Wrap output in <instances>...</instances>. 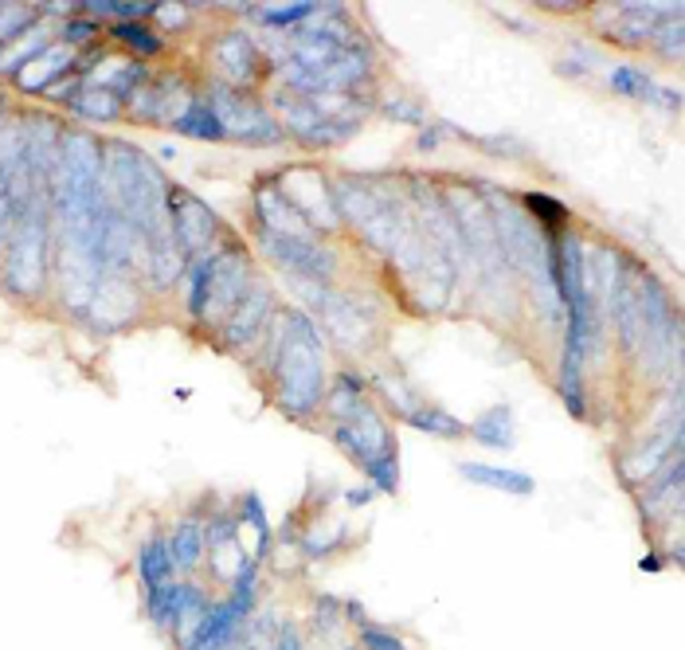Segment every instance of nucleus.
<instances>
[{
	"label": "nucleus",
	"mask_w": 685,
	"mask_h": 650,
	"mask_svg": "<svg viewBox=\"0 0 685 650\" xmlns=\"http://www.w3.org/2000/svg\"><path fill=\"white\" fill-rule=\"evenodd\" d=\"M283 338H278V353H274V368H278V403L294 420H306L321 408L326 400V373H321V338L313 330V321L301 310L283 313Z\"/></svg>",
	"instance_id": "obj_1"
},
{
	"label": "nucleus",
	"mask_w": 685,
	"mask_h": 650,
	"mask_svg": "<svg viewBox=\"0 0 685 650\" xmlns=\"http://www.w3.org/2000/svg\"><path fill=\"white\" fill-rule=\"evenodd\" d=\"M169 236H173L181 255H196L219 236L216 212L204 201L189 193V189H169Z\"/></svg>",
	"instance_id": "obj_2"
},
{
	"label": "nucleus",
	"mask_w": 685,
	"mask_h": 650,
	"mask_svg": "<svg viewBox=\"0 0 685 650\" xmlns=\"http://www.w3.org/2000/svg\"><path fill=\"white\" fill-rule=\"evenodd\" d=\"M208 106L216 111L219 126H224V138H236V141H274V138H283L278 122H274L266 111H259V106H247V102L239 99L231 87H216V94H212Z\"/></svg>",
	"instance_id": "obj_3"
},
{
	"label": "nucleus",
	"mask_w": 685,
	"mask_h": 650,
	"mask_svg": "<svg viewBox=\"0 0 685 650\" xmlns=\"http://www.w3.org/2000/svg\"><path fill=\"white\" fill-rule=\"evenodd\" d=\"M259 236H263L266 251H271V255L278 259L286 271H294V275H301V278H329L333 271H338V255H333L329 248H321L318 239L278 236V231H263V228H259Z\"/></svg>",
	"instance_id": "obj_4"
},
{
	"label": "nucleus",
	"mask_w": 685,
	"mask_h": 650,
	"mask_svg": "<svg viewBox=\"0 0 685 650\" xmlns=\"http://www.w3.org/2000/svg\"><path fill=\"white\" fill-rule=\"evenodd\" d=\"M271 310H274V294L271 286L255 283L247 286V294L239 298L236 310L224 318V333H219V341L228 349H243V345H255L259 338L266 333V321H271Z\"/></svg>",
	"instance_id": "obj_5"
},
{
	"label": "nucleus",
	"mask_w": 685,
	"mask_h": 650,
	"mask_svg": "<svg viewBox=\"0 0 685 650\" xmlns=\"http://www.w3.org/2000/svg\"><path fill=\"white\" fill-rule=\"evenodd\" d=\"M251 286V263L239 248H228L216 255V271H212V290H208V313L204 321L228 318L231 310L239 306V298Z\"/></svg>",
	"instance_id": "obj_6"
},
{
	"label": "nucleus",
	"mask_w": 685,
	"mask_h": 650,
	"mask_svg": "<svg viewBox=\"0 0 685 650\" xmlns=\"http://www.w3.org/2000/svg\"><path fill=\"white\" fill-rule=\"evenodd\" d=\"M247 619H251V615L239 612L231 600H224V604H212L208 615H204V619L192 627L184 650H231V647H236L239 627H243Z\"/></svg>",
	"instance_id": "obj_7"
},
{
	"label": "nucleus",
	"mask_w": 685,
	"mask_h": 650,
	"mask_svg": "<svg viewBox=\"0 0 685 650\" xmlns=\"http://www.w3.org/2000/svg\"><path fill=\"white\" fill-rule=\"evenodd\" d=\"M79 67V56H75V47L67 44H52L44 56H36L27 67L16 71V83L24 94H47L55 83H64V75H75Z\"/></svg>",
	"instance_id": "obj_8"
},
{
	"label": "nucleus",
	"mask_w": 685,
	"mask_h": 650,
	"mask_svg": "<svg viewBox=\"0 0 685 650\" xmlns=\"http://www.w3.org/2000/svg\"><path fill=\"white\" fill-rule=\"evenodd\" d=\"M283 118L290 122V129L301 141H313V146H329V141H341L349 134V126H341L338 118L321 114L310 102H286Z\"/></svg>",
	"instance_id": "obj_9"
},
{
	"label": "nucleus",
	"mask_w": 685,
	"mask_h": 650,
	"mask_svg": "<svg viewBox=\"0 0 685 650\" xmlns=\"http://www.w3.org/2000/svg\"><path fill=\"white\" fill-rule=\"evenodd\" d=\"M59 36V24L55 20H36L24 36H16L9 47H4V56H0V75H16L20 67H27L36 56H44L47 47L55 44Z\"/></svg>",
	"instance_id": "obj_10"
},
{
	"label": "nucleus",
	"mask_w": 685,
	"mask_h": 650,
	"mask_svg": "<svg viewBox=\"0 0 685 650\" xmlns=\"http://www.w3.org/2000/svg\"><path fill=\"white\" fill-rule=\"evenodd\" d=\"M458 475L478 486H490V490H502V494H513V498H533V490H537L533 475L513 470V467H498V463H463Z\"/></svg>",
	"instance_id": "obj_11"
},
{
	"label": "nucleus",
	"mask_w": 685,
	"mask_h": 650,
	"mask_svg": "<svg viewBox=\"0 0 685 650\" xmlns=\"http://www.w3.org/2000/svg\"><path fill=\"white\" fill-rule=\"evenodd\" d=\"M466 435H470L475 443H482V447L510 451L513 443H517V431H513V408L510 403H493V408H486V412L466 427Z\"/></svg>",
	"instance_id": "obj_12"
},
{
	"label": "nucleus",
	"mask_w": 685,
	"mask_h": 650,
	"mask_svg": "<svg viewBox=\"0 0 685 650\" xmlns=\"http://www.w3.org/2000/svg\"><path fill=\"white\" fill-rule=\"evenodd\" d=\"M612 91L615 94H627V99H642V102H666V106H677V94L674 91H662V87L642 75L639 67H615L612 71Z\"/></svg>",
	"instance_id": "obj_13"
},
{
	"label": "nucleus",
	"mask_w": 685,
	"mask_h": 650,
	"mask_svg": "<svg viewBox=\"0 0 685 650\" xmlns=\"http://www.w3.org/2000/svg\"><path fill=\"white\" fill-rule=\"evenodd\" d=\"M169 545V557H173V568H181V572H192V568L201 565L204 557V525L201 522H181L173 529V537L164 540Z\"/></svg>",
	"instance_id": "obj_14"
},
{
	"label": "nucleus",
	"mask_w": 685,
	"mask_h": 650,
	"mask_svg": "<svg viewBox=\"0 0 685 650\" xmlns=\"http://www.w3.org/2000/svg\"><path fill=\"white\" fill-rule=\"evenodd\" d=\"M216 64L228 71V79L243 83L247 75H251V67H255V44L247 36H239V32H231V36H224L216 44Z\"/></svg>",
	"instance_id": "obj_15"
},
{
	"label": "nucleus",
	"mask_w": 685,
	"mask_h": 650,
	"mask_svg": "<svg viewBox=\"0 0 685 650\" xmlns=\"http://www.w3.org/2000/svg\"><path fill=\"white\" fill-rule=\"evenodd\" d=\"M67 106H71V114H79V118H87V122H118V114H122V102L110 91L91 87V83H82V91L75 94Z\"/></svg>",
	"instance_id": "obj_16"
},
{
	"label": "nucleus",
	"mask_w": 685,
	"mask_h": 650,
	"mask_svg": "<svg viewBox=\"0 0 685 650\" xmlns=\"http://www.w3.org/2000/svg\"><path fill=\"white\" fill-rule=\"evenodd\" d=\"M408 427L415 431H427V435H438V440H463L466 435V423L455 420L450 412H443V408H435V403H423V408H411L408 415Z\"/></svg>",
	"instance_id": "obj_17"
},
{
	"label": "nucleus",
	"mask_w": 685,
	"mask_h": 650,
	"mask_svg": "<svg viewBox=\"0 0 685 650\" xmlns=\"http://www.w3.org/2000/svg\"><path fill=\"white\" fill-rule=\"evenodd\" d=\"M110 36L118 39V44L129 47V56L141 64V59H153L164 52V39L157 36L153 28H146V24H126V20H114L110 24Z\"/></svg>",
	"instance_id": "obj_18"
},
{
	"label": "nucleus",
	"mask_w": 685,
	"mask_h": 650,
	"mask_svg": "<svg viewBox=\"0 0 685 650\" xmlns=\"http://www.w3.org/2000/svg\"><path fill=\"white\" fill-rule=\"evenodd\" d=\"M137 572H141V584L149 588H161L169 584V572H173V557H169V545L161 537H149L137 552Z\"/></svg>",
	"instance_id": "obj_19"
},
{
	"label": "nucleus",
	"mask_w": 685,
	"mask_h": 650,
	"mask_svg": "<svg viewBox=\"0 0 685 650\" xmlns=\"http://www.w3.org/2000/svg\"><path fill=\"white\" fill-rule=\"evenodd\" d=\"M176 134L184 138H204V141H224V126H219L216 111H212L208 102H189L181 111V118L173 122Z\"/></svg>",
	"instance_id": "obj_20"
},
{
	"label": "nucleus",
	"mask_w": 685,
	"mask_h": 650,
	"mask_svg": "<svg viewBox=\"0 0 685 650\" xmlns=\"http://www.w3.org/2000/svg\"><path fill=\"white\" fill-rule=\"evenodd\" d=\"M212 271H216V255H201L189 263V294H184V306H189V313L196 321H204V313H208Z\"/></svg>",
	"instance_id": "obj_21"
},
{
	"label": "nucleus",
	"mask_w": 685,
	"mask_h": 650,
	"mask_svg": "<svg viewBox=\"0 0 685 650\" xmlns=\"http://www.w3.org/2000/svg\"><path fill=\"white\" fill-rule=\"evenodd\" d=\"M259 20H263L266 28H290V24H301V20L318 16V4H266V9H255Z\"/></svg>",
	"instance_id": "obj_22"
},
{
	"label": "nucleus",
	"mask_w": 685,
	"mask_h": 650,
	"mask_svg": "<svg viewBox=\"0 0 685 650\" xmlns=\"http://www.w3.org/2000/svg\"><path fill=\"white\" fill-rule=\"evenodd\" d=\"M525 208H529L537 220L552 224V228L568 224V208L560 201H552V196H545V193H529V196H525Z\"/></svg>",
	"instance_id": "obj_23"
},
{
	"label": "nucleus",
	"mask_w": 685,
	"mask_h": 650,
	"mask_svg": "<svg viewBox=\"0 0 685 650\" xmlns=\"http://www.w3.org/2000/svg\"><path fill=\"white\" fill-rule=\"evenodd\" d=\"M243 513H247V522H251V529H255V537H259V557H263V552L271 549V525H266L263 498H259V494H247L243 498Z\"/></svg>",
	"instance_id": "obj_24"
},
{
	"label": "nucleus",
	"mask_w": 685,
	"mask_h": 650,
	"mask_svg": "<svg viewBox=\"0 0 685 650\" xmlns=\"http://www.w3.org/2000/svg\"><path fill=\"white\" fill-rule=\"evenodd\" d=\"M99 28H102L99 20H87V16H82V20H67V24H59V39H64L67 47H79L82 39L99 36Z\"/></svg>",
	"instance_id": "obj_25"
},
{
	"label": "nucleus",
	"mask_w": 685,
	"mask_h": 650,
	"mask_svg": "<svg viewBox=\"0 0 685 650\" xmlns=\"http://www.w3.org/2000/svg\"><path fill=\"white\" fill-rule=\"evenodd\" d=\"M361 647H365V650H408L400 639H396V635L380 631V627H365V635H361Z\"/></svg>",
	"instance_id": "obj_26"
},
{
	"label": "nucleus",
	"mask_w": 685,
	"mask_h": 650,
	"mask_svg": "<svg viewBox=\"0 0 685 650\" xmlns=\"http://www.w3.org/2000/svg\"><path fill=\"white\" fill-rule=\"evenodd\" d=\"M278 642H283V650H306V647H301V639H298V631H294V627H286L283 639H278Z\"/></svg>",
	"instance_id": "obj_27"
},
{
	"label": "nucleus",
	"mask_w": 685,
	"mask_h": 650,
	"mask_svg": "<svg viewBox=\"0 0 685 650\" xmlns=\"http://www.w3.org/2000/svg\"><path fill=\"white\" fill-rule=\"evenodd\" d=\"M345 502H349V505H365V502H373V490H349Z\"/></svg>",
	"instance_id": "obj_28"
},
{
	"label": "nucleus",
	"mask_w": 685,
	"mask_h": 650,
	"mask_svg": "<svg viewBox=\"0 0 685 650\" xmlns=\"http://www.w3.org/2000/svg\"><path fill=\"white\" fill-rule=\"evenodd\" d=\"M662 565H666V560H662V557H658V560H654V557H647L639 568H642V572H662Z\"/></svg>",
	"instance_id": "obj_29"
},
{
	"label": "nucleus",
	"mask_w": 685,
	"mask_h": 650,
	"mask_svg": "<svg viewBox=\"0 0 685 650\" xmlns=\"http://www.w3.org/2000/svg\"><path fill=\"white\" fill-rule=\"evenodd\" d=\"M274 650H283V642H278V647H274Z\"/></svg>",
	"instance_id": "obj_30"
}]
</instances>
